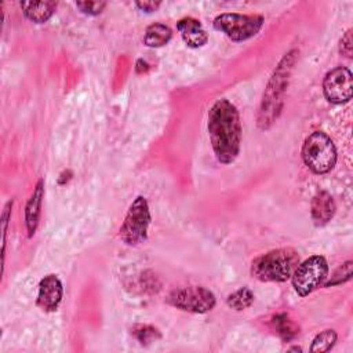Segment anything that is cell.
<instances>
[{
	"label": "cell",
	"mask_w": 353,
	"mask_h": 353,
	"mask_svg": "<svg viewBox=\"0 0 353 353\" xmlns=\"http://www.w3.org/2000/svg\"><path fill=\"white\" fill-rule=\"evenodd\" d=\"M296 54V50L288 51L273 70V74L268 83L258 114V125L263 130L269 128L273 124L281 110L283 97L288 85V79L295 63Z\"/></svg>",
	"instance_id": "2"
},
{
	"label": "cell",
	"mask_w": 353,
	"mask_h": 353,
	"mask_svg": "<svg viewBox=\"0 0 353 353\" xmlns=\"http://www.w3.org/2000/svg\"><path fill=\"white\" fill-rule=\"evenodd\" d=\"M160 1H137L135 6L141 10V11H145V12H153L156 11L159 7H160Z\"/></svg>",
	"instance_id": "24"
},
{
	"label": "cell",
	"mask_w": 353,
	"mask_h": 353,
	"mask_svg": "<svg viewBox=\"0 0 353 353\" xmlns=\"http://www.w3.org/2000/svg\"><path fill=\"white\" fill-rule=\"evenodd\" d=\"M299 263L294 248H277L259 255L251 263V276L259 281H287Z\"/></svg>",
	"instance_id": "3"
},
{
	"label": "cell",
	"mask_w": 353,
	"mask_h": 353,
	"mask_svg": "<svg viewBox=\"0 0 353 353\" xmlns=\"http://www.w3.org/2000/svg\"><path fill=\"white\" fill-rule=\"evenodd\" d=\"M43 197H44V181L39 179L33 189V193L30 194L25 205V225H26L29 237H32L36 233V229L39 226Z\"/></svg>",
	"instance_id": "12"
},
{
	"label": "cell",
	"mask_w": 353,
	"mask_h": 353,
	"mask_svg": "<svg viewBox=\"0 0 353 353\" xmlns=\"http://www.w3.org/2000/svg\"><path fill=\"white\" fill-rule=\"evenodd\" d=\"M172 37V30L170 29V26H167L165 23L161 22H156L152 23L146 28L145 30V36H143V43L148 47H163L165 46Z\"/></svg>",
	"instance_id": "15"
},
{
	"label": "cell",
	"mask_w": 353,
	"mask_h": 353,
	"mask_svg": "<svg viewBox=\"0 0 353 353\" xmlns=\"http://www.w3.org/2000/svg\"><path fill=\"white\" fill-rule=\"evenodd\" d=\"M148 69H149V65H148L145 61H142V59H138V61H137V72H138V73L146 72Z\"/></svg>",
	"instance_id": "25"
},
{
	"label": "cell",
	"mask_w": 353,
	"mask_h": 353,
	"mask_svg": "<svg viewBox=\"0 0 353 353\" xmlns=\"http://www.w3.org/2000/svg\"><path fill=\"white\" fill-rule=\"evenodd\" d=\"M263 17L258 14L223 12L215 17L214 28L232 41H244L254 37L263 26Z\"/></svg>",
	"instance_id": "6"
},
{
	"label": "cell",
	"mask_w": 353,
	"mask_h": 353,
	"mask_svg": "<svg viewBox=\"0 0 353 353\" xmlns=\"http://www.w3.org/2000/svg\"><path fill=\"white\" fill-rule=\"evenodd\" d=\"M352 266H353V262L352 261H346L345 263H342V266H339L335 270L332 277L328 281H325L323 285L324 287H331V285L342 284V283L350 280V277H352Z\"/></svg>",
	"instance_id": "20"
},
{
	"label": "cell",
	"mask_w": 353,
	"mask_h": 353,
	"mask_svg": "<svg viewBox=\"0 0 353 353\" xmlns=\"http://www.w3.org/2000/svg\"><path fill=\"white\" fill-rule=\"evenodd\" d=\"M63 287L57 274H47L39 283L37 306L44 312H55L62 301Z\"/></svg>",
	"instance_id": "10"
},
{
	"label": "cell",
	"mask_w": 353,
	"mask_h": 353,
	"mask_svg": "<svg viewBox=\"0 0 353 353\" xmlns=\"http://www.w3.org/2000/svg\"><path fill=\"white\" fill-rule=\"evenodd\" d=\"M339 52L346 58H352L353 52V40H352V29L346 30L342 39L339 40Z\"/></svg>",
	"instance_id": "22"
},
{
	"label": "cell",
	"mask_w": 353,
	"mask_h": 353,
	"mask_svg": "<svg viewBox=\"0 0 353 353\" xmlns=\"http://www.w3.org/2000/svg\"><path fill=\"white\" fill-rule=\"evenodd\" d=\"M301 154L305 165L314 174H327L336 163V148L323 131H314L305 139Z\"/></svg>",
	"instance_id": "4"
},
{
	"label": "cell",
	"mask_w": 353,
	"mask_h": 353,
	"mask_svg": "<svg viewBox=\"0 0 353 353\" xmlns=\"http://www.w3.org/2000/svg\"><path fill=\"white\" fill-rule=\"evenodd\" d=\"M131 334L141 342V343H150L157 341L161 335L157 328L148 325V324H137L132 327Z\"/></svg>",
	"instance_id": "19"
},
{
	"label": "cell",
	"mask_w": 353,
	"mask_h": 353,
	"mask_svg": "<svg viewBox=\"0 0 353 353\" xmlns=\"http://www.w3.org/2000/svg\"><path fill=\"white\" fill-rule=\"evenodd\" d=\"M176 29L185 41V44L190 48L203 47L208 41V33L203 28L199 19L192 17H185L176 22Z\"/></svg>",
	"instance_id": "11"
},
{
	"label": "cell",
	"mask_w": 353,
	"mask_h": 353,
	"mask_svg": "<svg viewBox=\"0 0 353 353\" xmlns=\"http://www.w3.org/2000/svg\"><path fill=\"white\" fill-rule=\"evenodd\" d=\"M11 208H12V200L8 201L3 210L1 214V237H3V262H4V255H6V233H7V225L8 219L11 216Z\"/></svg>",
	"instance_id": "23"
},
{
	"label": "cell",
	"mask_w": 353,
	"mask_h": 353,
	"mask_svg": "<svg viewBox=\"0 0 353 353\" xmlns=\"http://www.w3.org/2000/svg\"><path fill=\"white\" fill-rule=\"evenodd\" d=\"M328 277V262L323 255H312L299 262L295 268L291 281L299 296L312 294L316 288L323 285Z\"/></svg>",
	"instance_id": "7"
},
{
	"label": "cell",
	"mask_w": 353,
	"mask_h": 353,
	"mask_svg": "<svg viewBox=\"0 0 353 353\" xmlns=\"http://www.w3.org/2000/svg\"><path fill=\"white\" fill-rule=\"evenodd\" d=\"M336 332L334 330H324L319 332L314 339L312 341V345L309 347L310 352H328L336 342Z\"/></svg>",
	"instance_id": "18"
},
{
	"label": "cell",
	"mask_w": 353,
	"mask_h": 353,
	"mask_svg": "<svg viewBox=\"0 0 353 353\" xmlns=\"http://www.w3.org/2000/svg\"><path fill=\"white\" fill-rule=\"evenodd\" d=\"M323 92L331 103H345L353 94L352 72L345 66H336L327 72L323 80Z\"/></svg>",
	"instance_id": "9"
},
{
	"label": "cell",
	"mask_w": 353,
	"mask_h": 353,
	"mask_svg": "<svg viewBox=\"0 0 353 353\" xmlns=\"http://www.w3.org/2000/svg\"><path fill=\"white\" fill-rule=\"evenodd\" d=\"M76 7L85 15H99L106 7L105 1H77Z\"/></svg>",
	"instance_id": "21"
},
{
	"label": "cell",
	"mask_w": 353,
	"mask_h": 353,
	"mask_svg": "<svg viewBox=\"0 0 353 353\" xmlns=\"http://www.w3.org/2000/svg\"><path fill=\"white\" fill-rule=\"evenodd\" d=\"M167 303L190 313H205L214 309L216 299L212 291L201 285H189L171 291Z\"/></svg>",
	"instance_id": "8"
},
{
	"label": "cell",
	"mask_w": 353,
	"mask_h": 353,
	"mask_svg": "<svg viewBox=\"0 0 353 353\" xmlns=\"http://www.w3.org/2000/svg\"><path fill=\"white\" fill-rule=\"evenodd\" d=\"M335 208L336 207H335L334 199L328 192L321 190V192L316 193L314 197L312 199V204H310V215H312L314 225L323 226V225L328 223L335 214Z\"/></svg>",
	"instance_id": "13"
},
{
	"label": "cell",
	"mask_w": 353,
	"mask_h": 353,
	"mask_svg": "<svg viewBox=\"0 0 353 353\" xmlns=\"http://www.w3.org/2000/svg\"><path fill=\"white\" fill-rule=\"evenodd\" d=\"M272 325L283 341H291L299 334V327L285 314L280 313L272 319Z\"/></svg>",
	"instance_id": "16"
},
{
	"label": "cell",
	"mask_w": 353,
	"mask_h": 353,
	"mask_svg": "<svg viewBox=\"0 0 353 353\" xmlns=\"http://www.w3.org/2000/svg\"><path fill=\"white\" fill-rule=\"evenodd\" d=\"M207 130L216 160L222 164L233 163L241 145V123L237 108L225 98L212 103L208 110Z\"/></svg>",
	"instance_id": "1"
},
{
	"label": "cell",
	"mask_w": 353,
	"mask_h": 353,
	"mask_svg": "<svg viewBox=\"0 0 353 353\" xmlns=\"http://www.w3.org/2000/svg\"><path fill=\"white\" fill-rule=\"evenodd\" d=\"M290 350H298V352H301V350H302V349H301V347H296V346H295V347H291V349H290Z\"/></svg>",
	"instance_id": "26"
},
{
	"label": "cell",
	"mask_w": 353,
	"mask_h": 353,
	"mask_svg": "<svg viewBox=\"0 0 353 353\" xmlns=\"http://www.w3.org/2000/svg\"><path fill=\"white\" fill-rule=\"evenodd\" d=\"M254 302V292L248 287H241L226 298V305L234 310H244Z\"/></svg>",
	"instance_id": "17"
},
{
	"label": "cell",
	"mask_w": 353,
	"mask_h": 353,
	"mask_svg": "<svg viewBox=\"0 0 353 353\" xmlns=\"http://www.w3.org/2000/svg\"><path fill=\"white\" fill-rule=\"evenodd\" d=\"M19 6L22 8L23 15L29 21L34 23H44L55 12L58 3L57 1H22Z\"/></svg>",
	"instance_id": "14"
},
{
	"label": "cell",
	"mask_w": 353,
	"mask_h": 353,
	"mask_svg": "<svg viewBox=\"0 0 353 353\" xmlns=\"http://www.w3.org/2000/svg\"><path fill=\"white\" fill-rule=\"evenodd\" d=\"M152 216L148 200L143 196H137L130 204L124 221L119 229V237L127 245H138L148 239V229Z\"/></svg>",
	"instance_id": "5"
}]
</instances>
